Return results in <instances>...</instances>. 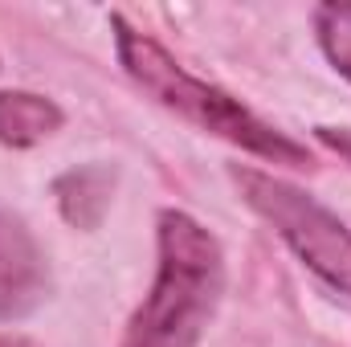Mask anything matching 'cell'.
<instances>
[{
	"label": "cell",
	"instance_id": "cell-8",
	"mask_svg": "<svg viewBox=\"0 0 351 347\" xmlns=\"http://www.w3.org/2000/svg\"><path fill=\"white\" fill-rule=\"evenodd\" d=\"M319 139L351 164V131H343V127H319Z\"/></svg>",
	"mask_w": 351,
	"mask_h": 347
},
{
	"label": "cell",
	"instance_id": "cell-4",
	"mask_svg": "<svg viewBox=\"0 0 351 347\" xmlns=\"http://www.w3.org/2000/svg\"><path fill=\"white\" fill-rule=\"evenodd\" d=\"M49 274L29 225L0 208V323L29 315L45 298Z\"/></svg>",
	"mask_w": 351,
	"mask_h": 347
},
{
	"label": "cell",
	"instance_id": "cell-6",
	"mask_svg": "<svg viewBox=\"0 0 351 347\" xmlns=\"http://www.w3.org/2000/svg\"><path fill=\"white\" fill-rule=\"evenodd\" d=\"M110 188H114V176L106 168H74L53 184V196L66 213L70 225L78 229H94L110 204Z\"/></svg>",
	"mask_w": 351,
	"mask_h": 347
},
{
	"label": "cell",
	"instance_id": "cell-2",
	"mask_svg": "<svg viewBox=\"0 0 351 347\" xmlns=\"http://www.w3.org/2000/svg\"><path fill=\"white\" fill-rule=\"evenodd\" d=\"M110 29H114V45H119L123 70L152 98H160L168 110L184 115L200 131H213V135L237 143L250 156H262L269 164H290V168H306L311 164L302 143H294L290 135H282L269 123H262L250 106H241V98L225 94L221 86H213L204 78H192L160 41H152L147 33L131 29L123 16H110Z\"/></svg>",
	"mask_w": 351,
	"mask_h": 347
},
{
	"label": "cell",
	"instance_id": "cell-9",
	"mask_svg": "<svg viewBox=\"0 0 351 347\" xmlns=\"http://www.w3.org/2000/svg\"><path fill=\"white\" fill-rule=\"evenodd\" d=\"M0 347H37V344L25 339V335H0Z\"/></svg>",
	"mask_w": 351,
	"mask_h": 347
},
{
	"label": "cell",
	"instance_id": "cell-7",
	"mask_svg": "<svg viewBox=\"0 0 351 347\" xmlns=\"http://www.w3.org/2000/svg\"><path fill=\"white\" fill-rule=\"evenodd\" d=\"M315 33L331 66L351 82V4L348 0H327L315 8Z\"/></svg>",
	"mask_w": 351,
	"mask_h": 347
},
{
	"label": "cell",
	"instance_id": "cell-5",
	"mask_svg": "<svg viewBox=\"0 0 351 347\" xmlns=\"http://www.w3.org/2000/svg\"><path fill=\"white\" fill-rule=\"evenodd\" d=\"M62 127L58 102L29 94V90H0V143L33 147Z\"/></svg>",
	"mask_w": 351,
	"mask_h": 347
},
{
	"label": "cell",
	"instance_id": "cell-3",
	"mask_svg": "<svg viewBox=\"0 0 351 347\" xmlns=\"http://www.w3.org/2000/svg\"><path fill=\"white\" fill-rule=\"evenodd\" d=\"M229 176L241 188L245 204L254 213H262L278 229V237L327 286L351 294V229L331 208H323L302 188H294L269 172H258V168H229Z\"/></svg>",
	"mask_w": 351,
	"mask_h": 347
},
{
	"label": "cell",
	"instance_id": "cell-1",
	"mask_svg": "<svg viewBox=\"0 0 351 347\" xmlns=\"http://www.w3.org/2000/svg\"><path fill=\"white\" fill-rule=\"evenodd\" d=\"M160 265L152 294L127 323L123 347H196L225 294L221 241L180 208L160 213Z\"/></svg>",
	"mask_w": 351,
	"mask_h": 347
}]
</instances>
